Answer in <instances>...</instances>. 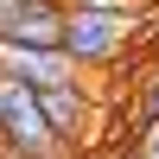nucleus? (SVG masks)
Masks as SVG:
<instances>
[{"instance_id": "1a4fd4ad", "label": "nucleus", "mask_w": 159, "mask_h": 159, "mask_svg": "<svg viewBox=\"0 0 159 159\" xmlns=\"http://www.w3.org/2000/svg\"><path fill=\"white\" fill-rule=\"evenodd\" d=\"M0 159H25V153H0Z\"/></svg>"}, {"instance_id": "f03ea898", "label": "nucleus", "mask_w": 159, "mask_h": 159, "mask_svg": "<svg viewBox=\"0 0 159 159\" xmlns=\"http://www.w3.org/2000/svg\"><path fill=\"white\" fill-rule=\"evenodd\" d=\"M0 153H25V159H64V140L45 127L38 89L7 83V76H0Z\"/></svg>"}, {"instance_id": "39448f33", "label": "nucleus", "mask_w": 159, "mask_h": 159, "mask_svg": "<svg viewBox=\"0 0 159 159\" xmlns=\"http://www.w3.org/2000/svg\"><path fill=\"white\" fill-rule=\"evenodd\" d=\"M38 7H57V0H0V38H7L25 13H38Z\"/></svg>"}, {"instance_id": "f257e3e1", "label": "nucleus", "mask_w": 159, "mask_h": 159, "mask_svg": "<svg viewBox=\"0 0 159 159\" xmlns=\"http://www.w3.org/2000/svg\"><path fill=\"white\" fill-rule=\"evenodd\" d=\"M134 38V13H102V7H64V57L76 70L89 64H115L121 45Z\"/></svg>"}, {"instance_id": "6e6552de", "label": "nucleus", "mask_w": 159, "mask_h": 159, "mask_svg": "<svg viewBox=\"0 0 159 159\" xmlns=\"http://www.w3.org/2000/svg\"><path fill=\"white\" fill-rule=\"evenodd\" d=\"M134 153H140V159H159V121H153V127H140V140H134Z\"/></svg>"}, {"instance_id": "7ed1b4c3", "label": "nucleus", "mask_w": 159, "mask_h": 159, "mask_svg": "<svg viewBox=\"0 0 159 159\" xmlns=\"http://www.w3.org/2000/svg\"><path fill=\"white\" fill-rule=\"evenodd\" d=\"M0 76L25 83V89H45V83H70L76 64L64 57V45H13V38H0Z\"/></svg>"}, {"instance_id": "423d86ee", "label": "nucleus", "mask_w": 159, "mask_h": 159, "mask_svg": "<svg viewBox=\"0 0 159 159\" xmlns=\"http://www.w3.org/2000/svg\"><path fill=\"white\" fill-rule=\"evenodd\" d=\"M153 121H159V76L140 89V127H153Z\"/></svg>"}, {"instance_id": "20e7f679", "label": "nucleus", "mask_w": 159, "mask_h": 159, "mask_svg": "<svg viewBox=\"0 0 159 159\" xmlns=\"http://www.w3.org/2000/svg\"><path fill=\"white\" fill-rule=\"evenodd\" d=\"M38 108H45V127L64 140V147L83 140V127H89V96L76 89V76H70V83H45V89H38Z\"/></svg>"}, {"instance_id": "0eeeda50", "label": "nucleus", "mask_w": 159, "mask_h": 159, "mask_svg": "<svg viewBox=\"0 0 159 159\" xmlns=\"http://www.w3.org/2000/svg\"><path fill=\"white\" fill-rule=\"evenodd\" d=\"M64 7H102V13H140V0H64Z\"/></svg>"}]
</instances>
